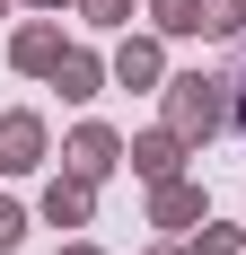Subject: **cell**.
<instances>
[{"label": "cell", "mask_w": 246, "mask_h": 255, "mask_svg": "<svg viewBox=\"0 0 246 255\" xmlns=\"http://www.w3.org/2000/svg\"><path fill=\"white\" fill-rule=\"evenodd\" d=\"M62 167H71V176H88V185H106V176L123 167V141H115L106 124H79L71 141H62Z\"/></svg>", "instance_id": "obj_3"}, {"label": "cell", "mask_w": 246, "mask_h": 255, "mask_svg": "<svg viewBox=\"0 0 246 255\" xmlns=\"http://www.w3.org/2000/svg\"><path fill=\"white\" fill-rule=\"evenodd\" d=\"M229 26H246V0H229Z\"/></svg>", "instance_id": "obj_14"}, {"label": "cell", "mask_w": 246, "mask_h": 255, "mask_svg": "<svg viewBox=\"0 0 246 255\" xmlns=\"http://www.w3.org/2000/svg\"><path fill=\"white\" fill-rule=\"evenodd\" d=\"M35 9H71V0H35Z\"/></svg>", "instance_id": "obj_18"}, {"label": "cell", "mask_w": 246, "mask_h": 255, "mask_svg": "<svg viewBox=\"0 0 246 255\" xmlns=\"http://www.w3.org/2000/svg\"><path fill=\"white\" fill-rule=\"evenodd\" d=\"M132 9H141V0H79V18H88V26H123Z\"/></svg>", "instance_id": "obj_12"}, {"label": "cell", "mask_w": 246, "mask_h": 255, "mask_svg": "<svg viewBox=\"0 0 246 255\" xmlns=\"http://www.w3.org/2000/svg\"><path fill=\"white\" fill-rule=\"evenodd\" d=\"M44 167V115H0V176Z\"/></svg>", "instance_id": "obj_5"}, {"label": "cell", "mask_w": 246, "mask_h": 255, "mask_svg": "<svg viewBox=\"0 0 246 255\" xmlns=\"http://www.w3.org/2000/svg\"><path fill=\"white\" fill-rule=\"evenodd\" d=\"M229 124H238V132H246V88H238V115H229Z\"/></svg>", "instance_id": "obj_15"}, {"label": "cell", "mask_w": 246, "mask_h": 255, "mask_svg": "<svg viewBox=\"0 0 246 255\" xmlns=\"http://www.w3.org/2000/svg\"><path fill=\"white\" fill-rule=\"evenodd\" d=\"M88 211H97V185L62 167V176L44 185V220H53V229H88Z\"/></svg>", "instance_id": "obj_9"}, {"label": "cell", "mask_w": 246, "mask_h": 255, "mask_svg": "<svg viewBox=\"0 0 246 255\" xmlns=\"http://www.w3.org/2000/svg\"><path fill=\"white\" fill-rule=\"evenodd\" d=\"M149 255H194V247H149Z\"/></svg>", "instance_id": "obj_17"}, {"label": "cell", "mask_w": 246, "mask_h": 255, "mask_svg": "<svg viewBox=\"0 0 246 255\" xmlns=\"http://www.w3.org/2000/svg\"><path fill=\"white\" fill-rule=\"evenodd\" d=\"M185 150H194V141H185V132H141V141H132V176H149V185H176V167H185Z\"/></svg>", "instance_id": "obj_6"}, {"label": "cell", "mask_w": 246, "mask_h": 255, "mask_svg": "<svg viewBox=\"0 0 246 255\" xmlns=\"http://www.w3.org/2000/svg\"><path fill=\"white\" fill-rule=\"evenodd\" d=\"M62 255H97V247H88V238H79V247H62Z\"/></svg>", "instance_id": "obj_16"}, {"label": "cell", "mask_w": 246, "mask_h": 255, "mask_svg": "<svg viewBox=\"0 0 246 255\" xmlns=\"http://www.w3.org/2000/svg\"><path fill=\"white\" fill-rule=\"evenodd\" d=\"M185 247H194V255H238V247H246V229H229V220H202Z\"/></svg>", "instance_id": "obj_11"}, {"label": "cell", "mask_w": 246, "mask_h": 255, "mask_svg": "<svg viewBox=\"0 0 246 255\" xmlns=\"http://www.w3.org/2000/svg\"><path fill=\"white\" fill-rule=\"evenodd\" d=\"M211 211H202V185H149V229H202Z\"/></svg>", "instance_id": "obj_8"}, {"label": "cell", "mask_w": 246, "mask_h": 255, "mask_svg": "<svg viewBox=\"0 0 246 255\" xmlns=\"http://www.w3.org/2000/svg\"><path fill=\"white\" fill-rule=\"evenodd\" d=\"M62 53H71V44H62V26H53V18H35V26H18V35H9V62H18L26 79H53V62H62Z\"/></svg>", "instance_id": "obj_7"}, {"label": "cell", "mask_w": 246, "mask_h": 255, "mask_svg": "<svg viewBox=\"0 0 246 255\" xmlns=\"http://www.w3.org/2000/svg\"><path fill=\"white\" fill-rule=\"evenodd\" d=\"M18 238H26V211H18V203H9V194H0V255L18 247Z\"/></svg>", "instance_id": "obj_13"}, {"label": "cell", "mask_w": 246, "mask_h": 255, "mask_svg": "<svg viewBox=\"0 0 246 255\" xmlns=\"http://www.w3.org/2000/svg\"><path fill=\"white\" fill-rule=\"evenodd\" d=\"M106 62H115V88H167V53H158V35H123Z\"/></svg>", "instance_id": "obj_4"}, {"label": "cell", "mask_w": 246, "mask_h": 255, "mask_svg": "<svg viewBox=\"0 0 246 255\" xmlns=\"http://www.w3.org/2000/svg\"><path fill=\"white\" fill-rule=\"evenodd\" d=\"M149 26L158 35H238L229 0H149Z\"/></svg>", "instance_id": "obj_2"}, {"label": "cell", "mask_w": 246, "mask_h": 255, "mask_svg": "<svg viewBox=\"0 0 246 255\" xmlns=\"http://www.w3.org/2000/svg\"><path fill=\"white\" fill-rule=\"evenodd\" d=\"M238 79H220V71H176L158 97H167V132H185V141H211V132L238 115V97H229Z\"/></svg>", "instance_id": "obj_1"}, {"label": "cell", "mask_w": 246, "mask_h": 255, "mask_svg": "<svg viewBox=\"0 0 246 255\" xmlns=\"http://www.w3.org/2000/svg\"><path fill=\"white\" fill-rule=\"evenodd\" d=\"M106 79H115V62H97V53H88V44H71V53H62V62H53V88H62V97H71V106H88V97H97V88H106Z\"/></svg>", "instance_id": "obj_10"}, {"label": "cell", "mask_w": 246, "mask_h": 255, "mask_svg": "<svg viewBox=\"0 0 246 255\" xmlns=\"http://www.w3.org/2000/svg\"><path fill=\"white\" fill-rule=\"evenodd\" d=\"M0 26H9V0H0Z\"/></svg>", "instance_id": "obj_19"}]
</instances>
